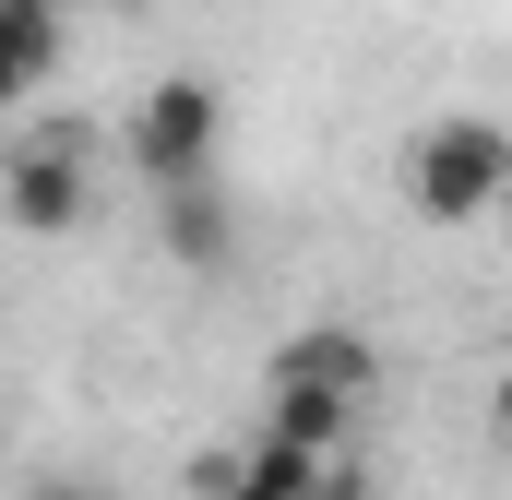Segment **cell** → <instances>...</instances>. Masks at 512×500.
I'll use <instances>...</instances> for the list:
<instances>
[{"instance_id":"6da1fadb","label":"cell","mask_w":512,"mask_h":500,"mask_svg":"<svg viewBox=\"0 0 512 500\" xmlns=\"http://www.w3.org/2000/svg\"><path fill=\"white\" fill-rule=\"evenodd\" d=\"M405 191L429 227H477L489 203L512 191V131L501 120H429L405 143Z\"/></svg>"},{"instance_id":"52a82bcc","label":"cell","mask_w":512,"mask_h":500,"mask_svg":"<svg viewBox=\"0 0 512 500\" xmlns=\"http://www.w3.org/2000/svg\"><path fill=\"white\" fill-rule=\"evenodd\" d=\"M167 250H179L191 274H215V262L239 250V215H227L215 179H179V191H167Z\"/></svg>"},{"instance_id":"30bf717a","label":"cell","mask_w":512,"mask_h":500,"mask_svg":"<svg viewBox=\"0 0 512 500\" xmlns=\"http://www.w3.org/2000/svg\"><path fill=\"white\" fill-rule=\"evenodd\" d=\"M334 500H346V489H334Z\"/></svg>"},{"instance_id":"5b68a950","label":"cell","mask_w":512,"mask_h":500,"mask_svg":"<svg viewBox=\"0 0 512 500\" xmlns=\"http://www.w3.org/2000/svg\"><path fill=\"white\" fill-rule=\"evenodd\" d=\"M60 60V0H0V108H24Z\"/></svg>"},{"instance_id":"3957f363","label":"cell","mask_w":512,"mask_h":500,"mask_svg":"<svg viewBox=\"0 0 512 500\" xmlns=\"http://www.w3.org/2000/svg\"><path fill=\"white\" fill-rule=\"evenodd\" d=\"M84 215H96V155H84V131H36V143L0 155V227L72 239Z\"/></svg>"},{"instance_id":"9c48e42d","label":"cell","mask_w":512,"mask_h":500,"mask_svg":"<svg viewBox=\"0 0 512 500\" xmlns=\"http://www.w3.org/2000/svg\"><path fill=\"white\" fill-rule=\"evenodd\" d=\"M48 500H96V489H48Z\"/></svg>"},{"instance_id":"8992f818","label":"cell","mask_w":512,"mask_h":500,"mask_svg":"<svg viewBox=\"0 0 512 500\" xmlns=\"http://www.w3.org/2000/svg\"><path fill=\"white\" fill-rule=\"evenodd\" d=\"M274 381H346V393H370V381H382V358H370V334L310 322V334H286V346H274Z\"/></svg>"},{"instance_id":"277c9868","label":"cell","mask_w":512,"mask_h":500,"mask_svg":"<svg viewBox=\"0 0 512 500\" xmlns=\"http://www.w3.org/2000/svg\"><path fill=\"white\" fill-rule=\"evenodd\" d=\"M358 405H370V393H346V381H262V441H298V453H346Z\"/></svg>"},{"instance_id":"7a4b0ae2","label":"cell","mask_w":512,"mask_h":500,"mask_svg":"<svg viewBox=\"0 0 512 500\" xmlns=\"http://www.w3.org/2000/svg\"><path fill=\"white\" fill-rule=\"evenodd\" d=\"M215 143H227V96L203 84V72H167V84H143V108H131L120 155L155 179V191H179V179H215Z\"/></svg>"},{"instance_id":"ba28073f","label":"cell","mask_w":512,"mask_h":500,"mask_svg":"<svg viewBox=\"0 0 512 500\" xmlns=\"http://www.w3.org/2000/svg\"><path fill=\"white\" fill-rule=\"evenodd\" d=\"M489 429H501V441H512V370H501V393H489Z\"/></svg>"}]
</instances>
